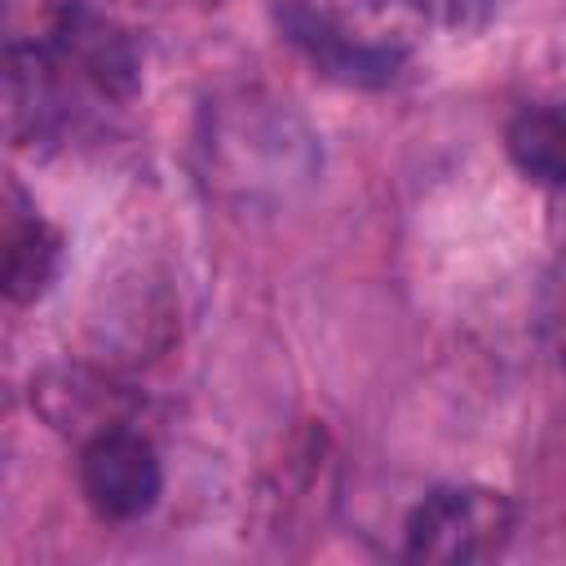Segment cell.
<instances>
[{
	"label": "cell",
	"instance_id": "3",
	"mask_svg": "<svg viewBox=\"0 0 566 566\" xmlns=\"http://www.w3.org/2000/svg\"><path fill=\"white\" fill-rule=\"evenodd\" d=\"M199 150L208 181L239 203L287 199L318 172V137L287 102L261 93H239L208 111Z\"/></svg>",
	"mask_w": 566,
	"mask_h": 566
},
{
	"label": "cell",
	"instance_id": "5",
	"mask_svg": "<svg viewBox=\"0 0 566 566\" xmlns=\"http://www.w3.org/2000/svg\"><path fill=\"white\" fill-rule=\"evenodd\" d=\"M75 482L93 517L102 522H137L164 495V460L155 442L133 424H111L80 438Z\"/></svg>",
	"mask_w": 566,
	"mask_h": 566
},
{
	"label": "cell",
	"instance_id": "7",
	"mask_svg": "<svg viewBox=\"0 0 566 566\" xmlns=\"http://www.w3.org/2000/svg\"><path fill=\"white\" fill-rule=\"evenodd\" d=\"M513 168L548 190H566V102H531L504 124Z\"/></svg>",
	"mask_w": 566,
	"mask_h": 566
},
{
	"label": "cell",
	"instance_id": "2",
	"mask_svg": "<svg viewBox=\"0 0 566 566\" xmlns=\"http://www.w3.org/2000/svg\"><path fill=\"white\" fill-rule=\"evenodd\" d=\"M279 35L332 84L385 88L429 27L424 0H270Z\"/></svg>",
	"mask_w": 566,
	"mask_h": 566
},
{
	"label": "cell",
	"instance_id": "8",
	"mask_svg": "<svg viewBox=\"0 0 566 566\" xmlns=\"http://www.w3.org/2000/svg\"><path fill=\"white\" fill-rule=\"evenodd\" d=\"M424 4H429V22H438L447 31H460V35L486 31L509 9V0H424Z\"/></svg>",
	"mask_w": 566,
	"mask_h": 566
},
{
	"label": "cell",
	"instance_id": "6",
	"mask_svg": "<svg viewBox=\"0 0 566 566\" xmlns=\"http://www.w3.org/2000/svg\"><path fill=\"white\" fill-rule=\"evenodd\" d=\"M62 270V234L49 226L35 203L9 186V217H4V296L13 305H35Z\"/></svg>",
	"mask_w": 566,
	"mask_h": 566
},
{
	"label": "cell",
	"instance_id": "1",
	"mask_svg": "<svg viewBox=\"0 0 566 566\" xmlns=\"http://www.w3.org/2000/svg\"><path fill=\"white\" fill-rule=\"evenodd\" d=\"M142 84V57L124 27L62 0L31 44L9 49V128L22 146L57 142L80 115V102L124 106Z\"/></svg>",
	"mask_w": 566,
	"mask_h": 566
},
{
	"label": "cell",
	"instance_id": "4",
	"mask_svg": "<svg viewBox=\"0 0 566 566\" xmlns=\"http://www.w3.org/2000/svg\"><path fill=\"white\" fill-rule=\"evenodd\" d=\"M513 526H517V509L504 491L447 482L424 491L402 517V557L438 562V566L491 562L509 548Z\"/></svg>",
	"mask_w": 566,
	"mask_h": 566
}]
</instances>
